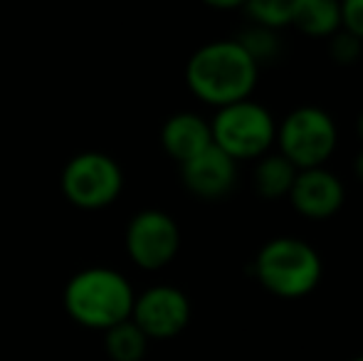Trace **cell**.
<instances>
[{
  "mask_svg": "<svg viewBox=\"0 0 363 361\" xmlns=\"http://www.w3.org/2000/svg\"><path fill=\"white\" fill-rule=\"evenodd\" d=\"M186 82L201 101L223 109L252 96L259 82V65L238 40H213L188 60Z\"/></svg>",
  "mask_w": 363,
  "mask_h": 361,
  "instance_id": "1",
  "label": "cell"
},
{
  "mask_svg": "<svg viewBox=\"0 0 363 361\" xmlns=\"http://www.w3.org/2000/svg\"><path fill=\"white\" fill-rule=\"evenodd\" d=\"M255 277L279 299H304L319 287L324 260L311 243L296 235H277L255 255Z\"/></svg>",
  "mask_w": 363,
  "mask_h": 361,
  "instance_id": "2",
  "label": "cell"
},
{
  "mask_svg": "<svg viewBox=\"0 0 363 361\" xmlns=\"http://www.w3.org/2000/svg\"><path fill=\"white\" fill-rule=\"evenodd\" d=\"M65 304L77 322L94 329H111L129 319L134 292L119 272L96 267L79 272L67 284Z\"/></svg>",
  "mask_w": 363,
  "mask_h": 361,
  "instance_id": "3",
  "label": "cell"
},
{
  "mask_svg": "<svg viewBox=\"0 0 363 361\" xmlns=\"http://www.w3.org/2000/svg\"><path fill=\"white\" fill-rule=\"evenodd\" d=\"M277 154L296 171L321 169L329 164L339 146V126L326 109L316 104H301L277 121Z\"/></svg>",
  "mask_w": 363,
  "mask_h": 361,
  "instance_id": "4",
  "label": "cell"
},
{
  "mask_svg": "<svg viewBox=\"0 0 363 361\" xmlns=\"http://www.w3.org/2000/svg\"><path fill=\"white\" fill-rule=\"evenodd\" d=\"M213 144L233 161H259L267 156L277 139V119L264 104L245 99L218 109L211 121Z\"/></svg>",
  "mask_w": 363,
  "mask_h": 361,
  "instance_id": "5",
  "label": "cell"
},
{
  "mask_svg": "<svg viewBox=\"0 0 363 361\" xmlns=\"http://www.w3.org/2000/svg\"><path fill=\"white\" fill-rule=\"evenodd\" d=\"M121 171L104 154H82L65 169V196L79 208L109 206L121 191Z\"/></svg>",
  "mask_w": 363,
  "mask_h": 361,
  "instance_id": "6",
  "label": "cell"
},
{
  "mask_svg": "<svg viewBox=\"0 0 363 361\" xmlns=\"http://www.w3.org/2000/svg\"><path fill=\"white\" fill-rule=\"evenodd\" d=\"M126 248L136 265L144 270H161L176 257L181 248V231L163 211H144L126 231Z\"/></svg>",
  "mask_w": 363,
  "mask_h": 361,
  "instance_id": "7",
  "label": "cell"
},
{
  "mask_svg": "<svg viewBox=\"0 0 363 361\" xmlns=\"http://www.w3.org/2000/svg\"><path fill=\"white\" fill-rule=\"evenodd\" d=\"M131 314L146 339H173L191 322V302L178 287L158 284L134 299Z\"/></svg>",
  "mask_w": 363,
  "mask_h": 361,
  "instance_id": "8",
  "label": "cell"
},
{
  "mask_svg": "<svg viewBox=\"0 0 363 361\" xmlns=\"http://www.w3.org/2000/svg\"><path fill=\"white\" fill-rule=\"evenodd\" d=\"M289 203L306 221H329L344 208L346 186L334 171L321 169L299 171L289 191Z\"/></svg>",
  "mask_w": 363,
  "mask_h": 361,
  "instance_id": "9",
  "label": "cell"
},
{
  "mask_svg": "<svg viewBox=\"0 0 363 361\" xmlns=\"http://www.w3.org/2000/svg\"><path fill=\"white\" fill-rule=\"evenodd\" d=\"M186 188L203 201H220L230 196L238 183V161L230 159L225 151L211 144L206 151L181 164Z\"/></svg>",
  "mask_w": 363,
  "mask_h": 361,
  "instance_id": "10",
  "label": "cell"
},
{
  "mask_svg": "<svg viewBox=\"0 0 363 361\" xmlns=\"http://www.w3.org/2000/svg\"><path fill=\"white\" fill-rule=\"evenodd\" d=\"M161 144L171 159H176L178 164H186L213 144L211 121L193 114V111L173 114L161 129Z\"/></svg>",
  "mask_w": 363,
  "mask_h": 361,
  "instance_id": "11",
  "label": "cell"
},
{
  "mask_svg": "<svg viewBox=\"0 0 363 361\" xmlns=\"http://www.w3.org/2000/svg\"><path fill=\"white\" fill-rule=\"evenodd\" d=\"M291 28L309 38H326L341 30V3L334 0H294Z\"/></svg>",
  "mask_w": 363,
  "mask_h": 361,
  "instance_id": "12",
  "label": "cell"
},
{
  "mask_svg": "<svg viewBox=\"0 0 363 361\" xmlns=\"http://www.w3.org/2000/svg\"><path fill=\"white\" fill-rule=\"evenodd\" d=\"M299 171L277 151H269L267 156L257 161L255 166V191L264 201H282L289 196L294 179Z\"/></svg>",
  "mask_w": 363,
  "mask_h": 361,
  "instance_id": "13",
  "label": "cell"
},
{
  "mask_svg": "<svg viewBox=\"0 0 363 361\" xmlns=\"http://www.w3.org/2000/svg\"><path fill=\"white\" fill-rule=\"evenodd\" d=\"M146 334L129 319L106 329V352L114 361H141L146 354Z\"/></svg>",
  "mask_w": 363,
  "mask_h": 361,
  "instance_id": "14",
  "label": "cell"
},
{
  "mask_svg": "<svg viewBox=\"0 0 363 361\" xmlns=\"http://www.w3.org/2000/svg\"><path fill=\"white\" fill-rule=\"evenodd\" d=\"M291 8H294V0H250V3H242V13L247 15L250 25L274 30V33L291 25Z\"/></svg>",
  "mask_w": 363,
  "mask_h": 361,
  "instance_id": "15",
  "label": "cell"
},
{
  "mask_svg": "<svg viewBox=\"0 0 363 361\" xmlns=\"http://www.w3.org/2000/svg\"><path fill=\"white\" fill-rule=\"evenodd\" d=\"M235 40H238L245 48V52L259 65V70H262V65L274 62V60L282 55V38H279V33H274V30L250 25V28H245Z\"/></svg>",
  "mask_w": 363,
  "mask_h": 361,
  "instance_id": "16",
  "label": "cell"
},
{
  "mask_svg": "<svg viewBox=\"0 0 363 361\" xmlns=\"http://www.w3.org/2000/svg\"><path fill=\"white\" fill-rule=\"evenodd\" d=\"M329 55L336 65L341 67H349V65H356L363 55V43L359 38H354L351 33H346L344 28L339 33H334L329 38Z\"/></svg>",
  "mask_w": 363,
  "mask_h": 361,
  "instance_id": "17",
  "label": "cell"
},
{
  "mask_svg": "<svg viewBox=\"0 0 363 361\" xmlns=\"http://www.w3.org/2000/svg\"><path fill=\"white\" fill-rule=\"evenodd\" d=\"M341 28L363 43V0L341 3Z\"/></svg>",
  "mask_w": 363,
  "mask_h": 361,
  "instance_id": "18",
  "label": "cell"
},
{
  "mask_svg": "<svg viewBox=\"0 0 363 361\" xmlns=\"http://www.w3.org/2000/svg\"><path fill=\"white\" fill-rule=\"evenodd\" d=\"M354 174H356V179L363 183V149L356 154V159H354Z\"/></svg>",
  "mask_w": 363,
  "mask_h": 361,
  "instance_id": "19",
  "label": "cell"
},
{
  "mask_svg": "<svg viewBox=\"0 0 363 361\" xmlns=\"http://www.w3.org/2000/svg\"><path fill=\"white\" fill-rule=\"evenodd\" d=\"M356 134H359V139H361V144H363V106H361L359 116H356Z\"/></svg>",
  "mask_w": 363,
  "mask_h": 361,
  "instance_id": "20",
  "label": "cell"
},
{
  "mask_svg": "<svg viewBox=\"0 0 363 361\" xmlns=\"http://www.w3.org/2000/svg\"><path fill=\"white\" fill-rule=\"evenodd\" d=\"M351 361H363V354H361V357H354V359H351Z\"/></svg>",
  "mask_w": 363,
  "mask_h": 361,
  "instance_id": "21",
  "label": "cell"
}]
</instances>
